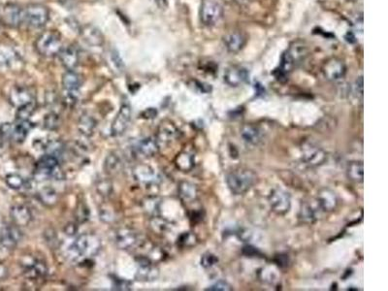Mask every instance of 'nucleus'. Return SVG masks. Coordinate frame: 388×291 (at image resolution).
I'll use <instances>...</instances> for the list:
<instances>
[{
    "instance_id": "obj_43",
    "label": "nucleus",
    "mask_w": 388,
    "mask_h": 291,
    "mask_svg": "<svg viewBox=\"0 0 388 291\" xmlns=\"http://www.w3.org/2000/svg\"><path fill=\"white\" fill-rule=\"evenodd\" d=\"M259 278L267 283H274L277 278V273L273 268H263L259 271Z\"/></svg>"
},
{
    "instance_id": "obj_15",
    "label": "nucleus",
    "mask_w": 388,
    "mask_h": 291,
    "mask_svg": "<svg viewBox=\"0 0 388 291\" xmlns=\"http://www.w3.org/2000/svg\"><path fill=\"white\" fill-rule=\"evenodd\" d=\"M79 33L82 40L88 45L93 47H100L104 44V36L102 32L92 25H85L79 28Z\"/></svg>"
},
{
    "instance_id": "obj_2",
    "label": "nucleus",
    "mask_w": 388,
    "mask_h": 291,
    "mask_svg": "<svg viewBox=\"0 0 388 291\" xmlns=\"http://www.w3.org/2000/svg\"><path fill=\"white\" fill-rule=\"evenodd\" d=\"M61 48V35L56 30H46L42 32L35 42L36 52L45 57L57 55Z\"/></svg>"
},
{
    "instance_id": "obj_14",
    "label": "nucleus",
    "mask_w": 388,
    "mask_h": 291,
    "mask_svg": "<svg viewBox=\"0 0 388 291\" xmlns=\"http://www.w3.org/2000/svg\"><path fill=\"white\" fill-rule=\"evenodd\" d=\"M57 55L60 63L66 70H75L80 63V53L77 47L74 45L62 47Z\"/></svg>"
},
{
    "instance_id": "obj_47",
    "label": "nucleus",
    "mask_w": 388,
    "mask_h": 291,
    "mask_svg": "<svg viewBox=\"0 0 388 291\" xmlns=\"http://www.w3.org/2000/svg\"><path fill=\"white\" fill-rule=\"evenodd\" d=\"M207 290L210 291H229L232 290V286L229 282H227L226 280H223V279H220L218 280L217 282H215L214 284H212L211 286H209L207 288Z\"/></svg>"
},
{
    "instance_id": "obj_11",
    "label": "nucleus",
    "mask_w": 388,
    "mask_h": 291,
    "mask_svg": "<svg viewBox=\"0 0 388 291\" xmlns=\"http://www.w3.org/2000/svg\"><path fill=\"white\" fill-rule=\"evenodd\" d=\"M326 159L324 150L313 144H305L302 148V160L310 166L321 165Z\"/></svg>"
},
{
    "instance_id": "obj_12",
    "label": "nucleus",
    "mask_w": 388,
    "mask_h": 291,
    "mask_svg": "<svg viewBox=\"0 0 388 291\" xmlns=\"http://www.w3.org/2000/svg\"><path fill=\"white\" fill-rule=\"evenodd\" d=\"M23 238L22 231L15 226H6L0 230V247L13 250Z\"/></svg>"
},
{
    "instance_id": "obj_8",
    "label": "nucleus",
    "mask_w": 388,
    "mask_h": 291,
    "mask_svg": "<svg viewBox=\"0 0 388 291\" xmlns=\"http://www.w3.org/2000/svg\"><path fill=\"white\" fill-rule=\"evenodd\" d=\"M324 75L326 79L332 82H338L344 79L347 74V66L345 62L339 58L333 57L328 59L322 67Z\"/></svg>"
},
{
    "instance_id": "obj_29",
    "label": "nucleus",
    "mask_w": 388,
    "mask_h": 291,
    "mask_svg": "<svg viewBox=\"0 0 388 291\" xmlns=\"http://www.w3.org/2000/svg\"><path fill=\"white\" fill-rule=\"evenodd\" d=\"M160 146L154 138H146L137 145V152L144 158H153L158 153Z\"/></svg>"
},
{
    "instance_id": "obj_49",
    "label": "nucleus",
    "mask_w": 388,
    "mask_h": 291,
    "mask_svg": "<svg viewBox=\"0 0 388 291\" xmlns=\"http://www.w3.org/2000/svg\"><path fill=\"white\" fill-rule=\"evenodd\" d=\"M156 115H157V111L155 110V108H149L141 114L143 118L147 119H155Z\"/></svg>"
},
{
    "instance_id": "obj_25",
    "label": "nucleus",
    "mask_w": 388,
    "mask_h": 291,
    "mask_svg": "<svg viewBox=\"0 0 388 291\" xmlns=\"http://www.w3.org/2000/svg\"><path fill=\"white\" fill-rule=\"evenodd\" d=\"M32 128H33V123L30 122L29 119L19 120V122L12 127V132H11L12 140L18 144L24 143Z\"/></svg>"
},
{
    "instance_id": "obj_45",
    "label": "nucleus",
    "mask_w": 388,
    "mask_h": 291,
    "mask_svg": "<svg viewBox=\"0 0 388 291\" xmlns=\"http://www.w3.org/2000/svg\"><path fill=\"white\" fill-rule=\"evenodd\" d=\"M75 214L79 223H85L90 219V210L85 203H80L77 206Z\"/></svg>"
},
{
    "instance_id": "obj_34",
    "label": "nucleus",
    "mask_w": 388,
    "mask_h": 291,
    "mask_svg": "<svg viewBox=\"0 0 388 291\" xmlns=\"http://www.w3.org/2000/svg\"><path fill=\"white\" fill-rule=\"evenodd\" d=\"M347 175L350 181L355 183H362L364 179V165L362 162L354 161L349 164Z\"/></svg>"
},
{
    "instance_id": "obj_31",
    "label": "nucleus",
    "mask_w": 388,
    "mask_h": 291,
    "mask_svg": "<svg viewBox=\"0 0 388 291\" xmlns=\"http://www.w3.org/2000/svg\"><path fill=\"white\" fill-rule=\"evenodd\" d=\"M78 128H79V131L84 136L91 137L93 135L94 130L96 128V120L93 117H91V115L84 114L79 119Z\"/></svg>"
},
{
    "instance_id": "obj_35",
    "label": "nucleus",
    "mask_w": 388,
    "mask_h": 291,
    "mask_svg": "<svg viewBox=\"0 0 388 291\" xmlns=\"http://www.w3.org/2000/svg\"><path fill=\"white\" fill-rule=\"evenodd\" d=\"M39 200L46 206L48 207H52L54 206L57 201H58V195L56 193V191L50 187V186H46L44 188H42L38 193Z\"/></svg>"
},
{
    "instance_id": "obj_32",
    "label": "nucleus",
    "mask_w": 388,
    "mask_h": 291,
    "mask_svg": "<svg viewBox=\"0 0 388 291\" xmlns=\"http://www.w3.org/2000/svg\"><path fill=\"white\" fill-rule=\"evenodd\" d=\"M194 164L195 161L193 156L186 152L179 154L175 159V165L181 172H189L193 168Z\"/></svg>"
},
{
    "instance_id": "obj_26",
    "label": "nucleus",
    "mask_w": 388,
    "mask_h": 291,
    "mask_svg": "<svg viewBox=\"0 0 388 291\" xmlns=\"http://www.w3.org/2000/svg\"><path fill=\"white\" fill-rule=\"evenodd\" d=\"M82 86V77L75 70H67L62 76V87L66 93H79Z\"/></svg>"
},
{
    "instance_id": "obj_18",
    "label": "nucleus",
    "mask_w": 388,
    "mask_h": 291,
    "mask_svg": "<svg viewBox=\"0 0 388 291\" xmlns=\"http://www.w3.org/2000/svg\"><path fill=\"white\" fill-rule=\"evenodd\" d=\"M248 79V71L242 66H230L224 73V82L230 87H239Z\"/></svg>"
},
{
    "instance_id": "obj_7",
    "label": "nucleus",
    "mask_w": 388,
    "mask_h": 291,
    "mask_svg": "<svg viewBox=\"0 0 388 291\" xmlns=\"http://www.w3.org/2000/svg\"><path fill=\"white\" fill-rule=\"evenodd\" d=\"M273 212L278 214H285L291 208V197L288 192L283 189H273L268 197Z\"/></svg>"
},
{
    "instance_id": "obj_28",
    "label": "nucleus",
    "mask_w": 388,
    "mask_h": 291,
    "mask_svg": "<svg viewBox=\"0 0 388 291\" xmlns=\"http://www.w3.org/2000/svg\"><path fill=\"white\" fill-rule=\"evenodd\" d=\"M179 136V130L177 127L170 122H164L159 126L158 134H157V142L162 143H171L176 140Z\"/></svg>"
},
{
    "instance_id": "obj_30",
    "label": "nucleus",
    "mask_w": 388,
    "mask_h": 291,
    "mask_svg": "<svg viewBox=\"0 0 388 291\" xmlns=\"http://www.w3.org/2000/svg\"><path fill=\"white\" fill-rule=\"evenodd\" d=\"M18 59V53L12 47L1 44L0 45V67H10Z\"/></svg>"
},
{
    "instance_id": "obj_33",
    "label": "nucleus",
    "mask_w": 388,
    "mask_h": 291,
    "mask_svg": "<svg viewBox=\"0 0 388 291\" xmlns=\"http://www.w3.org/2000/svg\"><path fill=\"white\" fill-rule=\"evenodd\" d=\"M179 195L185 202H192L198 195L196 185L189 182H181L179 185Z\"/></svg>"
},
{
    "instance_id": "obj_37",
    "label": "nucleus",
    "mask_w": 388,
    "mask_h": 291,
    "mask_svg": "<svg viewBox=\"0 0 388 291\" xmlns=\"http://www.w3.org/2000/svg\"><path fill=\"white\" fill-rule=\"evenodd\" d=\"M142 208L145 212L153 216L158 215L160 213L161 200L155 196L147 197L143 200Z\"/></svg>"
},
{
    "instance_id": "obj_16",
    "label": "nucleus",
    "mask_w": 388,
    "mask_h": 291,
    "mask_svg": "<svg viewBox=\"0 0 388 291\" xmlns=\"http://www.w3.org/2000/svg\"><path fill=\"white\" fill-rule=\"evenodd\" d=\"M315 202L322 212H333L339 204L336 193L328 188H324L318 191Z\"/></svg>"
},
{
    "instance_id": "obj_44",
    "label": "nucleus",
    "mask_w": 388,
    "mask_h": 291,
    "mask_svg": "<svg viewBox=\"0 0 388 291\" xmlns=\"http://www.w3.org/2000/svg\"><path fill=\"white\" fill-rule=\"evenodd\" d=\"M218 262H219L218 256H217L216 254L212 253V252H206V253H204V254L202 255L201 261H200L201 266L204 267V268H206V269L212 268L213 266L218 264Z\"/></svg>"
},
{
    "instance_id": "obj_39",
    "label": "nucleus",
    "mask_w": 388,
    "mask_h": 291,
    "mask_svg": "<svg viewBox=\"0 0 388 291\" xmlns=\"http://www.w3.org/2000/svg\"><path fill=\"white\" fill-rule=\"evenodd\" d=\"M5 182H6V184L10 188L15 189V190L23 188L25 186V184H26L24 178L22 176L18 175V174H9V175H7L6 178H5Z\"/></svg>"
},
{
    "instance_id": "obj_4",
    "label": "nucleus",
    "mask_w": 388,
    "mask_h": 291,
    "mask_svg": "<svg viewBox=\"0 0 388 291\" xmlns=\"http://www.w3.org/2000/svg\"><path fill=\"white\" fill-rule=\"evenodd\" d=\"M50 19L49 8L40 3H31L24 8V24L27 27L41 28Z\"/></svg>"
},
{
    "instance_id": "obj_23",
    "label": "nucleus",
    "mask_w": 388,
    "mask_h": 291,
    "mask_svg": "<svg viewBox=\"0 0 388 291\" xmlns=\"http://www.w3.org/2000/svg\"><path fill=\"white\" fill-rule=\"evenodd\" d=\"M320 212L322 211L319 209L316 202L315 204L312 202H304L299 211V219L306 224H312L317 221Z\"/></svg>"
},
{
    "instance_id": "obj_54",
    "label": "nucleus",
    "mask_w": 388,
    "mask_h": 291,
    "mask_svg": "<svg viewBox=\"0 0 388 291\" xmlns=\"http://www.w3.org/2000/svg\"><path fill=\"white\" fill-rule=\"evenodd\" d=\"M239 4H241V5H245V4H246L247 2H248V0H236Z\"/></svg>"
},
{
    "instance_id": "obj_10",
    "label": "nucleus",
    "mask_w": 388,
    "mask_h": 291,
    "mask_svg": "<svg viewBox=\"0 0 388 291\" xmlns=\"http://www.w3.org/2000/svg\"><path fill=\"white\" fill-rule=\"evenodd\" d=\"M134 179L143 185H156L160 182V176L155 169L147 164H139L133 169Z\"/></svg>"
},
{
    "instance_id": "obj_17",
    "label": "nucleus",
    "mask_w": 388,
    "mask_h": 291,
    "mask_svg": "<svg viewBox=\"0 0 388 291\" xmlns=\"http://www.w3.org/2000/svg\"><path fill=\"white\" fill-rule=\"evenodd\" d=\"M9 100L13 106L19 107L23 106L25 104H27L29 102L35 101L34 100V93L32 91L26 87L23 86H16L10 92L9 95Z\"/></svg>"
},
{
    "instance_id": "obj_50",
    "label": "nucleus",
    "mask_w": 388,
    "mask_h": 291,
    "mask_svg": "<svg viewBox=\"0 0 388 291\" xmlns=\"http://www.w3.org/2000/svg\"><path fill=\"white\" fill-rule=\"evenodd\" d=\"M78 227L75 224H68L65 226L64 232L68 236H74L77 233Z\"/></svg>"
},
{
    "instance_id": "obj_5",
    "label": "nucleus",
    "mask_w": 388,
    "mask_h": 291,
    "mask_svg": "<svg viewBox=\"0 0 388 291\" xmlns=\"http://www.w3.org/2000/svg\"><path fill=\"white\" fill-rule=\"evenodd\" d=\"M200 20L204 26L211 27L216 25L222 18L223 10L216 0H203L200 7Z\"/></svg>"
},
{
    "instance_id": "obj_13",
    "label": "nucleus",
    "mask_w": 388,
    "mask_h": 291,
    "mask_svg": "<svg viewBox=\"0 0 388 291\" xmlns=\"http://www.w3.org/2000/svg\"><path fill=\"white\" fill-rule=\"evenodd\" d=\"M131 108L127 104H123L120 107L116 119H114L112 124V135L113 136H120L127 129L131 120Z\"/></svg>"
},
{
    "instance_id": "obj_40",
    "label": "nucleus",
    "mask_w": 388,
    "mask_h": 291,
    "mask_svg": "<svg viewBox=\"0 0 388 291\" xmlns=\"http://www.w3.org/2000/svg\"><path fill=\"white\" fill-rule=\"evenodd\" d=\"M151 227L155 232L160 234V233L165 232L168 229L169 223L163 217L159 216V214H158V215L153 216V219L151 221Z\"/></svg>"
},
{
    "instance_id": "obj_19",
    "label": "nucleus",
    "mask_w": 388,
    "mask_h": 291,
    "mask_svg": "<svg viewBox=\"0 0 388 291\" xmlns=\"http://www.w3.org/2000/svg\"><path fill=\"white\" fill-rule=\"evenodd\" d=\"M309 54V48L303 41L293 42L283 55L295 66L298 62L302 61Z\"/></svg>"
},
{
    "instance_id": "obj_20",
    "label": "nucleus",
    "mask_w": 388,
    "mask_h": 291,
    "mask_svg": "<svg viewBox=\"0 0 388 291\" xmlns=\"http://www.w3.org/2000/svg\"><path fill=\"white\" fill-rule=\"evenodd\" d=\"M223 43L229 53H239L246 45V36L240 31H231L223 37Z\"/></svg>"
},
{
    "instance_id": "obj_27",
    "label": "nucleus",
    "mask_w": 388,
    "mask_h": 291,
    "mask_svg": "<svg viewBox=\"0 0 388 291\" xmlns=\"http://www.w3.org/2000/svg\"><path fill=\"white\" fill-rule=\"evenodd\" d=\"M159 270L155 267L154 263H145L139 264V268L136 272V278L139 281H153L158 278Z\"/></svg>"
},
{
    "instance_id": "obj_53",
    "label": "nucleus",
    "mask_w": 388,
    "mask_h": 291,
    "mask_svg": "<svg viewBox=\"0 0 388 291\" xmlns=\"http://www.w3.org/2000/svg\"><path fill=\"white\" fill-rule=\"evenodd\" d=\"M159 7H165L167 5V0H155Z\"/></svg>"
},
{
    "instance_id": "obj_42",
    "label": "nucleus",
    "mask_w": 388,
    "mask_h": 291,
    "mask_svg": "<svg viewBox=\"0 0 388 291\" xmlns=\"http://www.w3.org/2000/svg\"><path fill=\"white\" fill-rule=\"evenodd\" d=\"M44 127L48 130H55L56 128L59 127L60 125V119L59 116L56 115L55 113H50L45 117L43 120Z\"/></svg>"
},
{
    "instance_id": "obj_51",
    "label": "nucleus",
    "mask_w": 388,
    "mask_h": 291,
    "mask_svg": "<svg viewBox=\"0 0 388 291\" xmlns=\"http://www.w3.org/2000/svg\"><path fill=\"white\" fill-rule=\"evenodd\" d=\"M354 90H355V94L360 97L363 96V77H359L358 79L356 80L355 82V86H354Z\"/></svg>"
},
{
    "instance_id": "obj_24",
    "label": "nucleus",
    "mask_w": 388,
    "mask_h": 291,
    "mask_svg": "<svg viewBox=\"0 0 388 291\" xmlns=\"http://www.w3.org/2000/svg\"><path fill=\"white\" fill-rule=\"evenodd\" d=\"M241 136L247 145L257 146L262 142L263 131L257 125L246 124L241 130Z\"/></svg>"
},
{
    "instance_id": "obj_48",
    "label": "nucleus",
    "mask_w": 388,
    "mask_h": 291,
    "mask_svg": "<svg viewBox=\"0 0 388 291\" xmlns=\"http://www.w3.org/2000/svg\"><path fill=\"white\" fill-rule=\"evenodd\" d=\"M113 281H114V283H113L114 289H116V290H130L131 283L128 282L127 280L121 279V278H116Z\"/></svg>"
},
{
    "instance_id": "obj_36",
    "label": "nucleus",
    "mask_w": 388,
    "mask_h": 291,
    "mask_svg": "<svg viewBox=\"0 0 388 291\" xmlns=\"http://www.w3.org/2000/svg\"><path fill=\"white\" fill-rule=\"evenodd\" d=\"M121 168H122V162L115 154H111L105 159L104 169L107 174L116 175L121 170Z\"/></svg>"
},
{
    "instance_id": "obj_52",
    "label": "nucleus",
    "mask_w": 388,
    "mask_h": 291,
    "mask_svg": "<svg viewBox=\"0 0 388 291\" xmlns=\"http://www.w3.org/2000/svg\"><path fill=\"white\" fill-rule=\"evenodd\" d=\"M243 252H244V254H246V256H252V255L257 254V251L253 247H250V246L244 247Z\"/></svg>"
},
{
    "instance_id": "obj_6",
    "label": "nucleus",
    "mask_w": 388,
    "mask_h": 291,
    "mask_svg": "<svg viewBox=\"0 0 388 291\" xmlns=\"http://www.w3.org/2000/svg\"><path fill=\"white\" fill-rule=\"evenodd\" d=\"M0 19L7 27H21L24 25V8L14 3L6 4L1 10Z\"/></svg>"
},
{
    "instance_id": "obj_1",
    "label": "nucleus",
    "mask_w": 388,
    "mask_h": 291,
    "mask_svg": "<svg viewBox=\"0 0 388 291\" xmlns=\"http://www.w3.org/2000/svg\"><path fill=\"white\" fill-rule=\"evenodd\" d=\"M225 181L232 193L236 195H241L246 193L255 184L256 175L251 170L239 168L228 173Z\"/></svg>"
},
{
    "instance_id": "obj_41",
    "label": "nucleus",
    "mask_w": 388,
    "mask_h": 291,
    "mask_svg": "<svg viewBox=\"0 0 388 291\" xmlns=\"http://www.w3.org/2000/svg\"><path fill=\"white\" fill-rule=\"evenodd\" d=\"M198 240L192 232H185L178 239V245L181 248H191L197 244Z\"/></svg>"
},
{
    "instance_id": "obj_46",
    "label": "nucleus",
    "mask_w": 388,
    "mask_h": 291,
    "mask_svg": "<svg viewBox=\"0 0 388 291\" xmlns=\"http://www.w3.org/2000/svg\"><path fill=\"white\" fill-rule=\"evenodd\" d=\"M97 191L100 193V195H102L104 197H108L111 195L112 191H113V187H112V184L109 182V181H100L97 185Z\"/></svg>"
},
{
    "instance_id": "obj_38",
    "label": "nucleus",
    "mask_w": 388,
    "mask_h": 291,
    "mask_svg": "<svg viewBox=\"0 0 388 291\" xmlns=\"http://www.w3.org/2000/svg\"><path fill=\"white\" fill-rule=\"evenodd\" d=\"M36 109L35 101L29 102L23 106L19 107L18 111L16 113V117L18 120H27L30 119V117L34 114Z\"/></svg>"
},
{
    "instance_id": "obj_22",
    "label": "nucleus",
    "mask_w": 388,
    "mask_h": 291,
    "mask_svg": "<svg viewBox=\"0 0 388 291\" xmlns=\"http://www.w3.org/2000/svg\"><path fill=\"white\" fill-rule=\"evenodd\" d=\"M10 215L14 224L18 226H26L32 221V213L25 205H15L10 210Z\"/></svg>"
},
{
    "instance_id": "obj_3",
    "label": "nucleus",
    "mask_w": 388,
    "mask_h": 291,
    "mask_svg": "<svg viewBox=\"0 0 388 291\" xmlns=\"http://www.w3.org/2000/svg\"><path fill=\"white\" fill-rule=\"evenodd\" d=\"M101 250V241L94 234L80 235L71 247L74 257H91L96 255Z\"/></svg>"
},
{
    "instance_id": "obj_9",
    "label": "nucleus",
    "mask_w": 388,
    "mask_h": 291,
    "mask_svg": "<svg viewBox=\"0 0 388 291\" xmlns=\"http://www.w3.org/2000/svg\"><path fill=\"white\" fill-rule=\"evenodd\" d=\"M140 238L139 234L128 228H123L119 229L116 234V244L118 249L127 251L134 249L140 244Z\"/></svg>"
},
{
    "instance_id": "obj_21",
    "label": "nucleus",
    "mask_w": 388,
    "mask_h": 291,
    "mask_svg": "<svg viewBox=\"0 0 388 291\" xmlns=\"http://www.w3.org/2000/svg\"><path fill=\"white\" fill-rule=\"evenodd\" d=\"M24 273L26 278L38 279L47 275L48 268L43 261L39 259H31L24 265Z\"/></svg>"
}]
</instances>
